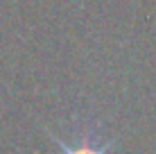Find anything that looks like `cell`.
Segmentation results:
<instances>
[{
    "label": "cell",
    "instance_id": "cell-1",
    "mask_svg": "<svg viewBox=\"0 0 156 154\" xmlns=\"http://www.w3.org/2000/svg\"><path fill=\"white\" fill-rule=\"evenodd\" d=\"M52 141L59 145L61 154H109L115 145L113 138H104L102 125L88 113L73 116L68 138L52 134Z\"/></svg>",
    "mask_w": 156,
    "mask_h": 154
}]
</instances>
